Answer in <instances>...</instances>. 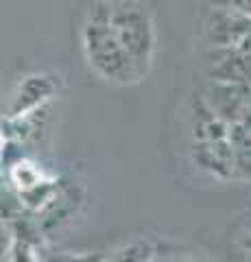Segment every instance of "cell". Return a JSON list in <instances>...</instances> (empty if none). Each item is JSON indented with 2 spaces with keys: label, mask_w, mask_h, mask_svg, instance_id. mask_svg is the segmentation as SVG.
Segmentation results:
<instances>
[{
  "label": "cell",
  "mask_w": 251,
  "mask_h": 262,
  "mask_svg": "<svg viewBox=\"0 0 251 262\" xmlns=\"http://www.w3.org/2000/svg\"><path fill=\"white\" fill-rule=\"evenodd\" d=\"M81 51L87 68L105 83L138 85L144 77L120 46L109 15V0H94L81 22Z\"/></svg>",
  "instance_id": "cell-1"
},
{
  "label": "cell",
  "mask_w": 251,
  "mask_h": 262,
  "mask_svg": "<svg viewBox=\"0 0 251 262\" xmlns=\"http://www.w3.org/2000/svg\"><path fill=\"white\" fill-rule=\"evenodd\" d=\"M109 15L120 46L147 79L157 51V31L151 9L140 0H109Z\"/></svg>",
  "instance_id": "cell-2"
},
{
  "label": "cell",
  "mask_w": 251,
  "mask_h": 262,
  "mask_svg": "<svg viewBox=\"0 0 251 262\" xmlns=\"http://www.w3.org/2000/svg\"><path fill=\"white\" fill-rule=\"evenodd\" d=\"M63 88V77L57 72H31L24 75L18 83H15L13 92L7 103L5 118H20L27 116L31 112H37L51 105L55 101V96L61 92Z\"/></svg>",
  "instance_id": "cell-3"
},
{
  "label": "cell",
  "mask_w": 251,
  "mask_h": 262,
  "mask_svg": "<svg viewBox=\"0 0 251 262\" xmlns=\"http://www.w3.org/2000/svg\"><path fill=\"white\" fill-rule=\"evenodd\" d=\"M188 155L192 166L206 173L208 177L218 179V182L238 179V153L232 136L221 138V140L190 142Z\"/></svg>",
  "instance_id": "cell-4"
},
{
  "label": "cell",
  "mask_w": 251,
  "mask_h": 262,
  "mask_svg": "<svg viewBox=\"0 0 251 262\" xmlns=\"http://www.w3.org/2000/svg\"><path fill=\"white\" fill-rule=\"evenodd\" d=\"M206 77L216 83L251 85V37L245 44L232 48H208Z\"/></svg>",
  "instance_id": "cell-5"
},
{
  "label": "cell",
  "mask_w": 251,
  "mask_h": 262,
  "mask_svg": "<svg viewBox=\"0 0 251 262\" xmlns=\"http://www.w3.org/2000/svg\"><path fill=\"white\" fill-rule=\"evenodd\" d=\"M251 37V20L242 15L210 7L206 15V39L210 48H232Z\"/></svg>",
  "instance_id": "cell-6"
},
{
  "label": "cell",
  "mask_w": 251,
  "mask_h": 262,
  "mask_svg": "<svg viewBox=\"0 0 251 262\" xmlns=\"http://www.w3.org/2000/svg\"><path fill=\"white\" fill-rule=\"evenodd\" d=\"M203 98L218 116H221L227 125L238 127L242 120V114L249 103L251 85L245 83H216V81H208L203 88Z\"/></svg>",
  "instance_id": "cell-7"
},
{
  "label": "cell",
  "mask_w": 251,
  "mask_h": 262,
  "mask_svg": "<svg viewBox=\"0 0 251 262\" xmlns=\"http://www.w3.org/2000/svg\"><path fill=\"white\" fill-rule=\"evenodd\" d=\"M232 125H227L218 114L210 107L203 94H192L188 103V131L190 142L221 140L232 136Z\"/></svg>",
  "instance_id": "cell-8"
},
{
  "label": "cell",
  "mask_w": 251,
  "mask_h": 262,
  "mask_svg": "<svg viewBox=\"0 0 251 262\" xmlns=\"http://www.w3.org/2000/svg\"><path fill=\"white\" fill-rule=\"evenodd\" d=\"M155 245L149 241H131L109 253H101V262H151Z\"/></svg>",
  "instance_id": "cell-9"
},
{
  "label": "cell",
  "mask_w": 251,
  "mask_h": 262,
  "mask_svg": "<svg viewBox=\"0 0 251 262\" xmlns=\"http://www.w3.org/2000/svg\"><path fill=\"white\" fill-rule=\"evenodd\" d=\"M151 262H212V260L203 256V253L184 251L177 247H171V249L155 247V251H153V256H151Z\"/></svg>",
  "instance_id": "cell-10"
},
{
  "label": "cell",
  "mask_w": 251,
  "mask_h": 262,
  "mask_svg": "<svg viewBox=\"0 0 251 262\" xmlns=\"http://www.w3.org/2000/svg\"><path fill=\"white\" fill-rule=\"evenodd\" d=\"M210 7H218V9H227L242 15V18L251 20V0H208Z\"/></svg>",
  "instance_id": "cell-11"
},
{
  "label": "cell",
  "mask_w": 251,
  "mask_h": 262,
  "mask_svg": "<svg viewBox=\"0 0 251 262\" xmlns=\"http://www.w3.org/2000/svg\"><path fill=\"white\" fill-rule=\"evenodd\" d=\"M236 238H238V245H240V249L245 251L247 256H251V219H247L245 223L240 225L238 234H236Z\"/></svg>",
  "instance_id": "cell-12"
},
{
  "label": "cell",
  "mask_w": 251,
  "mask_h": 262,
  "mask_svg": "<svg viewBox=\"0 0 251 262\" xmlns=\"http://www.w3.org/2000/svg\"><path fill=\"white\" fill-rule=\"evenodd\" d=\"M247 131V134H251V96H249V103H247V107H245V114H242V120H240V125Z\"/></svg>",
  "instance_id": "cell-13"
}]
</instances>
